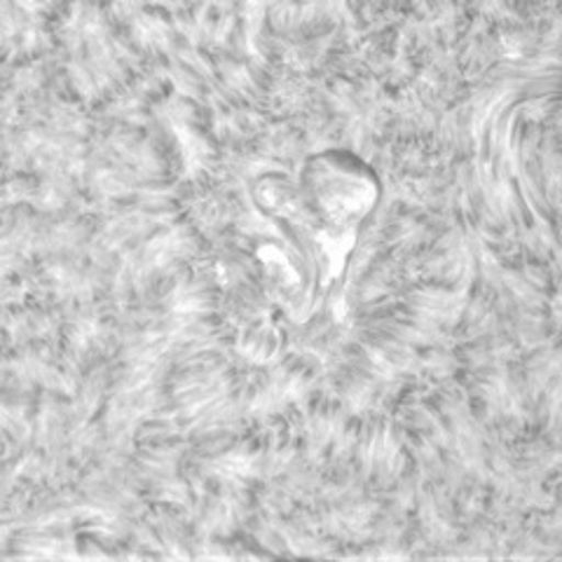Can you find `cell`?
Instances as JSON below:
<instances>
[{
	"label": "cell",
	"instance_id": "1",
	"mask_svg": "<svg viewBox=\"0 0 562 562\" xmlns=\"http://www.w3.org/2000/svg\"><path fill=\"white\" fill-rule=\"evenodd\" d=\"M307 188L316 216L338 231H351L371 214L380 186L375 176L355 157L316 155L307 167Z\"/></svg>",
	"mask_w": 562,
	"mask_h": 562
}]
</instances>
